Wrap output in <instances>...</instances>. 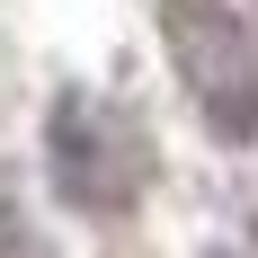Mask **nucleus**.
<instances>
[{
  "label": "nucleus",
  "mask_w": 258,
  "mask_h": 258,
  "mask_svg": "<svg viewBox=\"0 0 258 258\" xmlns=\"http://www.w3.org/2000/svg\"><path fill=\"white\" fill-rule=\"evenodd\" d=\"M160 53L223 152L258 143V45L232 0H160Z\"/></svg>",
  "instance_id": "obj_1"
},
{
  "label": "nucleus",
  "mask_w": 258,
  "mask_h": 258,
  "mask_svg": "<svg viewBox=\"0 0 258 258\" xmlns=\"http://www.w3.org/2000/svg\"><path fill=\"white\" fill-rule=\"evenodd\" d=\"M143 178V152L125 143V125L107 116L98 98H53V196L80 214H116Z\"/></svg>",
  "instance_id": "obj_2"
},
{
  "label": "nucleus",
  "mask_w": 258,
  "mask_h": 258,
  "mask_svg": "<svg viewBox=\"0 0 258 258\" xmlns=\"http://www.w3.org/2000/svg\"><path fill=\"white\" fill-rule=\"evenodd\" d=\"M214 258H240V249H214Z\"/></svg>",
  "instance_id": "obj_3"
}]
</instances>
